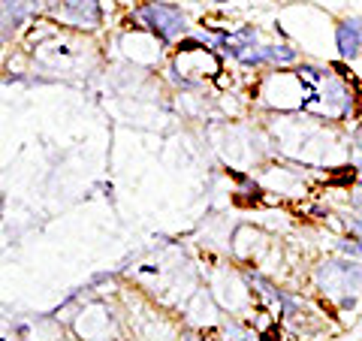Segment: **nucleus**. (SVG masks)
<instances>
[{
	"instance_id": "2",
	"label": "nucleus",
	"mask_w": 362,
	"mask_h": 341,
	"mask_svg": "<svg viewBox=\"0 0 362 341\" xmlns=\"http://www.w3.org/2000/svg\"><path fill=\"white\" fill-rule=\"evenodd\" d=\"M335 51L347 64L362 55V15H344L335 21Z\"/></svg>"
},
{
	"instance_id": "6",
	"label": "nucleus",
	"mask_w": 362,
	"mask_h": 341,
	"mask_svg": "<svg viewBox=\"0 0 362 341\" xmlns=\"http://www.w3.org/2000/svg\"><path fill=\"white\" fill-rule=\"evenodd\" d=\"M347 230H350V236L362 239V215H357V211H353V215L347 217Z\"/></svg>"
},
{
	"instance_id": "8",
	"label": "nucleus",
	"mask_w": 362,
	"mask_h": 341,
	"mask_svg": "<svg viewBox=\"0 0 362 341\" xmlns=\"http://www.w3.org/2000/svg\"><path fill=\"white\" fill-rule=\"evenodd\" d=\"M357 302H359L357 293H347V296L338 299V305H341V311H353V308H357Z\"/></svg>"
},
{
	"instance_id": "10",
	"label": "nucleus",
	"mask_w": 362,
	"mask_h": 341,
	"mask_svg": "<svg viewBox=\"0 0 362 341\" xmlns=\"http://www.w3.org/2000/svg\"><path fill=\"white\" fill-rule=\"evenodd\" d=\"M359 296H362V290H359Z\"/></svg>"
},
{
	"instance_id": "4",
	"label": "nucleus",
	"mask_w": 362,
	"mask_h": 341,
	"mask_svg": "<svg viewBox=\"0 0 362 341\" xmlns=\"http://www.w3.org/2000/svg\"><path fill=\"white\" fill-rule=\"evenodd\" d=\"M299 58L296 49H290V45H260V49L248 51L245 58H241V64L245 67H263V64H293V60Z\"/></svg>"
},
{
	"instance_id": "1",
	"label": "nucleus",
	"mask_w": 362,
	"mask_h": 341,
	"mask_svg": "<svg viewBox=\"0 0 362 341\" xmlns=\"http://www.w3.org/2000/svg\"><path fill=\"white\" fill-rule=\"evenodd\" d=\"M314 281L332 299H341L347 293H359L362 290V260H353V257L326 260L317 266Z\"/></svg>"
},
{
	"instance_id": "9",
	"label": "nucleus",
	"mask_w": 362,
	"mask_h": 341,
	"mask_svg": "<svg viewBox=\"0 0 362 341\" xmlns=\"http://www.w3.org/2000/svg\"><path fill=\"white\" fill-rule=\"evenodd\" d=\"M187 341H200V338H187Z\"/></svg>"
},
{
	"instance_id": "7",
	"label": "nucleus",
	"mask_w": 362,
	"mask_h": 341,
	"mask_svg": "<svg viewBox=\"0 0 362 341\" xmlns=\"http://www.w3.org/2000/svg\"><path fill=\"white\" fill-rule=\"evenodd\" d=\"M350 206H353V211H357V215H362V178L357 181V187L350 191Z\"/></svg>"
},
{
	"instance_id": "3",
	"label": "nucleus",
	"mask_w": 362,
	"mask_h": 341,
	"mask_svg": "<svg viewBox=\"0 0 362 341\" xmlns=\"http://www.w3.org/2000/svg\"><path fill=\"white\" fill-rule=\"evenodd\" d=\"M142 15L148 19L151 30H154L160 40H172V36H178L181 30L187 27L184 15H181L176 6H166V3H151V6L142 10Z\"/></svg>"
},
{
	"instance_id": "5",
	"label": "nucleus",
	"mask_w": 362,
	"mask_h": 341,
	"mask_svg": "<svg viewBox=\"0 0 362 341\" xmlns=\"http://www.w3.org/2000/svg\"><path fill=\"white\" fill-rule=\"evenodd\" d=\"M335 245H338V251H341L344 257L362 260V239H357V236H344V239H338Z\"/></svg>"
}]
</instances>
